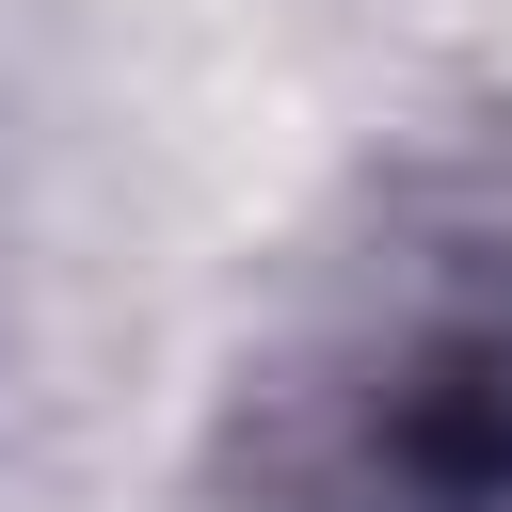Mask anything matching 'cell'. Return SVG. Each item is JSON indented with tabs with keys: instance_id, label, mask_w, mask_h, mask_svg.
Listing matches in <instances>:
<instances>
[{
	"instance_id": "1",
	"label": "cell",
	"mask_w": 512,
	"mask_h": 512,
	"mask_svg": "<svg viewBox=\"0 0 512 512\" xmlns=\"http://www.w3.org/2000/svg\"><path fill=\"white\" fill-rule=\"evenodd\" d=\"M336 480L384 512H512V288H432L336 416Z\"/></svg>"
}]
</instances>
